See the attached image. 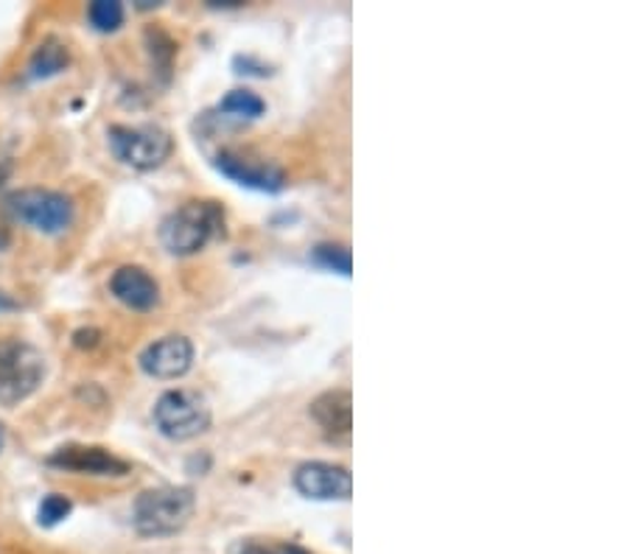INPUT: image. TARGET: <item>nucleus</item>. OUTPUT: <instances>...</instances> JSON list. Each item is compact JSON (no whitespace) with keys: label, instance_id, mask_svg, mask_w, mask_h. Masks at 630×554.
Returning <instances> with one entry per match:
<instances>
[{"label":"nucleus","instance_id":"f257e3e1","mask_svg":"<svg viewBox=\"0 0 630 554\" xmlns=\"http://www.w3.org/2000/svg\"><path fill=\"white\" fill-rule=\"evenodd\" d=\"M219 236H225V205L216 199L185 202L160 225V245L177 258L196 256Z\"/></svg>","mask_w":630,"mask_h":554},{"label":"nucleus","instance_id":"f03ea898","mask_svg":"<svg viewBox=\"0 0 630 554\" xmlns=\"http://www.w3.org/2000/svg\"><path fill=\"white\" fill-rule=\"evenodd\" d=\"M196 496L191 488L143 490L132 507V524L146 537H165L183 530L191 521Z\"/></svg>","mask_w":630,"mask_h":554},{"label":"nucleus","instance_id":"7ed1b4c3","mask_svg":"<svg viewBox=\"0 0 630 554\" xmlns=\"http://www.w3.org/2000/svg\"><path fill=\"white\" fill-rule=\"evenodd\" d=\"M45 356L23 339H0V406H18L45 381Z\"/></svg>","mask_w":630,"mask_h":554},{"label":"nucleus","instance_id":"20e7f679","mask_svg":"<svg viewBox=\"0 0 630 554\" xmlns=\"http://www.w3.org/2000/svg\"><path fill=\"white\" fill-rule=\"evenodd\" d=\"M7 210L43 236H62L76 219L74 199L51 188H20L7 196Z\"/></svg>","mask_w":630,"mask_h":554},{"label":"nucleus","instance_id":"39448f33","mask_svg":"<svg viewBox=\"0 0 630 554\" xmlns=\"http://www.w3.org/2000/svg\"><path fill=\"white\" fill-rule=\"evenodd\" d=\"M154 426L163 437L185 443L205 434L214 423L208 401L194 390H169L154 403Z\"/></svg>","mask_w":630,"mask_h":554},{"label":"nucleus","instance_id":"423d86ee","mask_svg":"<svg viewBox=\"0 0 630 554\" xmlns=\"http://www.w3.org/2000/svg\"><path fill=\"white\" fill-rule=\"evenodd\" d=\"M107 138H110L112 154H116L123 165L138 171L160 169L174 152L172 134L165 132L163 127H154V123H143V127H123V123H116V127H110Z\"/></svg>","mask_w":630,"mask_h":554},{"label":"nucleus","instance_id":"0eeeda50","mask_svg":"<svg viewBox=\"0 0 630 554\" xmlns=\"http://www.w3.org/2000/svg\"><path fill=\"white\" fill-rule=\"evenodd\" d=\"M214 165L219 174L233 180L241 188L263 191V194H281L286 188L283 169H278L275 163H267L261 157H252V154L236 152V149H221L214 157Z\"/></svg>","mask_w":630,"mask_h":554},{"label":"nucleus","instance_id":"6e6552de","mask_svg":"<svg viewBox=\"0 0 630 554\" xmlns=\"http://www.w3.org/2000/svg\"><path fill=\"white\" fill-rule=\"evenodd\" d=\"M294 488L312 501H348L354 493V479L345 465L303 463L294 470Z\"/></svg>","mask_w":630,"mask_h":554},{"label":"nucleus","instance_id":"1a4fd4ad","mask_svg":"<svg viewBox=\"0 0 630 554\" xmlns=\"http://www.w3.org/2000/svg\"><path fill=\"white\" fill-rule=\"evenodd\" d=\"M51 468L82 476H127L132 465L101 445H65L48 457Z\"/></svg>","mask_w":630,"mask_h":554},{"label":"nucleus","instance_id":"9d476101","mask_svg":"<svg viewBox=\"0 0 630 554\" xmlns=\"http://www.w3.org/2000/svg\"><path fill=\"white\" fill-rule=\"evenodd\" d=\"M138 361H141V370L146 376L172 381V378H183L194 367V345H191L188 336H163V339L152 341Z\"/></svg>","mask_w":630,"mask_h":554},{"label":"nucleus","instance_id":"9b49d317","mask_svg":"<svg viewBox=\"0 0 630 554\" xmlns=\"http://www.w3.org/2000/svg\"><path fill=\"white\" fill-rule=\"evenodd\" d=\"M110 292L132 311H152L160 303V286L143 267H121L112 272Z\"/></svg>","mask_w":630,"mask_h":554},{"label":"nucleus","instance_id":"f8f14e48","mask_svg":"<svg viewBox=\"0 0 630 554\" xmlns=\"http://www.w3.org/2000/svg\"><path fill=\"white\" fill-rule=\"evenodd\" d=\"M312 417L328 439H348L354 428V398L348 390H330L314 398Z\"/></svg>","mask_w":630,"mask_h":554},{"label":"nucleus","instance_id":"ddd939ff","mask_svg":"<svg viewBox=\"0 0 630 554\" xmlns=\"http://www.w3.org/2000/svg\"><path fill=\"white\" fill-rule=\"evenodd\" d=\"M216 112H219L221 121L252 123L267 112V101L258 93L247 90V87H236L216 104Z\"/></svg>","mask_w":630,"mask_h":554},{"label":"nucleus","instance_id":"4468645a","mask_svg":"<svg viewBox=\"0 0 630 554\" xmlns=\"http://www.w3.org/2000/svg\"><path fill=\"white\" fill-rule=\"evenodd\" d=\"M70 65V51L65 40L59 37H45L43 43L34 48L29 59V76L31 79H51L59 76L65 67Z\"/></svg>","mask_w":630,"mask_h":554},{"label":"nucleus","instance_id":"2eb2a0df","mask_svg":"<svg viewBox=\"0 0 630 554\" xmlns=\"http://www.w3.org/2000/svg\"><path fill=\"white\" fill-rule=\"evenodd\" d=\"M123 18H127V12H123V3H118V0H96V3L87 7V20L101 34H112V31L121 29Z\"/></svg>","mask_w":630,"mask_h":554},{"label":"nucleus","instance_id":"dca6fc26","mask_svg":"<svg viewBox=\"0 0 630 554\" xmlns=\"http://www.w3.org/2000/svg\"><path fill=\"white\" fill-rule=\"evenodd\" d=\"M146 43H149V54H152L154 70H160V74L169 76L174 56H177V45H174V40L169 37L163 29H149Z\"/></svg>","mask_w":630,"mask_h":554},{"label":"nucleus","instance_id":"f3484780","mask_svg":"<svg viewBox=\"0 0 630 554\" xmlns=\"http://www.w3.org/2000/svg\"><path fill=\"white\" fill-rule=\"evenodd\" d=\"M312 258L314 263L334 269V272L345 274V278H350V272H354V256H350V250L345 245H317L312 250Z\"/></svg>","mask_w":630,"mask_h":554},{"label":"nucleus","instance_id":"a211bd4d","mask_svg":"<svg viewBox=\"0 0 630 554\" xmlns=\"http://www.w3.org/2000/svg\"><path fill=\"white\" fill-rule=\"evenodd\" d=\"M70 510H74V504H70L68 496H59V493L45 496L43 504H40V510H37L40 526H56L59 521H65V518L70 515Z\"/></svg>","mask_w":630,"mask_h":554},{"label":"nucleus","instance_id":"6ab92c4d","mask_svg":"<svg viewBox=\"0 0 630 554\" xmlns=\"http://www.w3.org/2000/svg\"><path fill=\"white\" fill-rule=\"evenodd\" d=\"M236 554H312L306 552L297 543L289 541H261V537H250V541H241Z\"/></svg>","mask_w":630,"mask_h":554},{"label":"nucleus","instance_id":"aec40b11","mask_svg":"<svg viewBox=\"0 0 630 554\" xmlns=\"http://www.w3.org/2000/svg\"><path fill=\"white\" fill-rule=\"evenodd\" d=\"M98 341H101V330H96V328H79L74 334V345L82 350H93Z\"/></svg>","mask_w":630,"mask_h":554},{"label":"nucleus","instance_id":"412c9836","mask_svg":"<svg viewBox=\"0 0 630 554\" xmlns=\"http://www.w3.org/2000/svg\"><path fill=\"white\" fill-rule=\"evenodd\" d=\"M12 245V225H9L7 214L0 210V250H7Z\"/></svg>","mask_w":630,"mask_h":554},{"label":"nucleus","instance_id":"4be33fe9","mask_svg":"<svg viewBox=\"0 0 630 554\" xmlns=\"http://www.w3.org/2000/svg\"><path fill=\"white\" fill-rule=\"evenodd\" d=\"M0 448H3V428H0Z\"/></svg>","mask_w":630,"mask_h":554}]
</instances>
